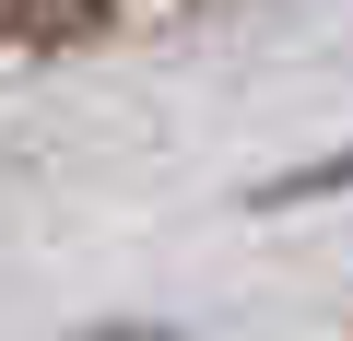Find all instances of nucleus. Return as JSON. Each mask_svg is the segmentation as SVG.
I'll return each instance as SVG.
<instances>
[{
	"label": "nucleus",
	"instance_id": "1",
	"mask_svg": "<svg viewBox=\"0 0 353 341\" xmlns=\"http://www.w3.org/2000/svg\"><path fill=\"white\" fill-rule=\"evenodd\" d=\"M94 12L106 0H0V36L12 48H71V36H94Z\"/></svg>",
	"mask_w": 353,
	"mask_h": 341
}]
</instances>
